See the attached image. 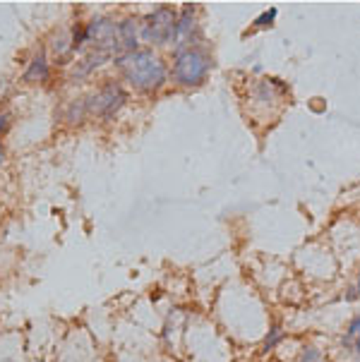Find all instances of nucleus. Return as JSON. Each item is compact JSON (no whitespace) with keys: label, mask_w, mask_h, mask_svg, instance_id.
Returning a JSON list of instances; mask_svg holds the SVG:
<instances>
[{"label":"nucleus","mask_w":360,"mask_h":362,"mask_svg":"<svg viewBox=\"0 0 360 362\" xmlns=\"http://www.w3.org/2000/svg\"><path fill=\"white\" fill-rule=\"evenodd\" d=\"M115 67L139 91H156L166 82V65L151 51H132L118 55Z\"/></svg>","instance_id":"f257e3e1"},{"label":"nucleus","mask_w":360,"mask_h":362,"mask_svg":"<svg viewBox=\"0 0 360 362\" xmlns=\"http://www.w3.org/2000/svg\"><path fill=\"white\" fill-rule=\"evenodd\" d=\"M209 67L211 63L204 53L194 51V48H185V51H178V55H175L173 75L185 87H197L209 75Z\"/></svg>","instance_id":"f03ea898"},{"label":"nucleus","mask_w":360,"mask_h":362,"mask_svg":"<svg viewBox=\"0 0 360 362\" xmlns=\"http://www.w3.org/2000/svg\"><path fill=\"white\" fill-rule=\"evenodd\" d=\"M175 22H178L175 10L168 8V5H161V8H156L151 15L144 17L142 36L149 44H168L175 36Z\"/></svg>","instance_id":"7ed1b4c3"},{"label":"nucleus","mask_w":360,"mask_h":362,"mask_svg":"<svg viewBox=\"0 0 360 362\" xmlns=\"http://www.w3.org/2000/svg\"><path fill=\"white\" fill-rule=\"evenodd\" d=\"M127 101V94L123 87L115 82H108L96 91L91 99H84V110L87 115H99V118H111L123 108V103Z\"/></svg>","instance_id":"20e7f679"},{"label":"nucleus","mask_w":360,"mask_h":362,"mask_svg":"<svg viewBox=\"0 0 360 362\" xmlns=\"http://www.w3.org/2000/svg\"><path fill=\"white\" fill-rule=\"evenodd\" d=\"M84 36H87L89 44L96 46V51L101 53H108L115 51V48L120 46V39H118V24L106 20V17H99V20H94L91 24H87V29H84Z\"/></svg>","instance_id":"39448f33"},{"label":"nucleus","mask_w":360,"mask_h":362,"mask_svg":"<svg viewBox=\"0 0 360 362\" xmlns=\"http://www.w3.org/2000/svg\"><path fill=\"white\" fill-rule=\"evenodd\" d=\"M118 39H120V46H123L127 53L137 51V24H135V20H125L123 24H118Z\"/></svg>","instance_id":"423d86ee"},{"label":"nucleus","mask_w":360,"mask_h":362,"mask_svg":"<svg viewBox=\"0 0 360 362\" xmlns=\"http://www.w3.org/2000/svg\"><path fill=\"white\" fill-rule=\"evenodd\" d=\"M46 79H48V60L44 53H39L32 60L29 70L24 72V82H46Z\"/></svg>","instance_id":"0eeeda50"},{"label":"nucleus","mask_w":360,"mask_h":362,"mask_svg":"<svg viewBox=\"0 0 360 362\" xmlns=\"http://www.w3.org/2000/svg\"><path fill=\"white\" fill-rule=\"evenodd\" d=\"M194 29V8L185 5V10L180 12L178 22H175V36L173 39H182V36H190Z\"/></svg>","instance_id":"6e6552de"},{"label":"nucleus","mask_w":360,"mask_h":362,"mask_svg":"<svg viewBox=\"0 0 360 362\" xmlns=\"http://www.w3.org/2000/svg\"><path fill=\"white\" fill-rule=\"evenodd\" d=\"M106 58H108V53L94 51V53L89 55V58H84V60H82V65H79L77 70H75V75H77V77H84V75H89V72L94 70V67H99V65H101V63H103V60H106Z\"/></svg>","instance_id":"1a4fd4ad"},{"label":"nucleus","mask_w":360,"mask_h":362,"mask_svg":"<svg viewBox=\"0 0 360 362\" xmlns=\"http://www.w3.org/2000/svg\"><path fill=\"white\" fill-rule=\"evenodd\" d=\"M344 343H346V346H351L356 353H360V317H356V319L351 322L349 331H346Z\"/></svg>","instance_id":"9d476101"},{"label":"nucleus","mask_w":360,"mask_h":362,"mask_svg":"<svg viewBox=\"0 0 360 362\" xmlns=\"http://www.w3.org/2000/svg\"><path fill=\"white\" fill-rule=\"evenodd\" d=\"M277 20V8H272V10H267V12H262V15L255 20V27H260V29H265V27H269V24Z\"/></svg>","instance_id":"9b49d317"},{"label":"nucleus","mask_w":360,"mask_h":362,"mask_svg":"<svg viewBox=\"0 0 360 362\" xmlns=\"http://www.w3.org/2000/svg\"><path fill=\"white\" fill-rule=\"evenodd\" d=\"M303 362H325V360H322L320 351H315V348H305V353H303Z\"/></svg>","instance_id":"f8f14e48"},{"label":"nucleus","mask_w":360,"mask_h":362,"mask_svg":"<svg viewBox=\"0 0 360 362\" xmlns=\"http://www.w3.org/2000/svg\"><path fill=\"white\" fill-rule=\"evenodd\" d=\"M279 339H281V334H279V329L274 327V329H272V339H267V343H265V348H267V351H269V348L277 346V341H279Z\"/></svg>","instance_id":"ddd939ff"},{"label":"nucleus","mask_w":360,"mask_h":362,"mask_svg":"<svg viewBox=\"0 0 360 362\" xmlns=\"http://www.w3.org/2000/svg\"><path fill=\"white\" fill-rule=\"evenodd\" d=\"M5 127H8V115H0V134H3ZM3 156H5V151H3V146H0V163H3Z\"/></svg>","instance_id":"4468645a"}]
</instances>
